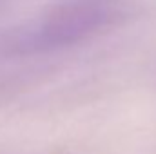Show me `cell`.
Wrapping results in <instances>:
<instances>
[{
    "instance_id": "cell-1",
    "label": "cell",
    "mask_w": 156,
    "mask_h": 154,
    "mask_svg": "<svg viewBox=\"0 0 156 154\" xmlns=\"http://www.w3.org/2000/svg\"><path fill=\"white\" fill-rule=\"evenodd\" d=\"M129 15L127 0H62L0 35V54L26 58L104 35Z\"/></svg>"
}]
</instances>
